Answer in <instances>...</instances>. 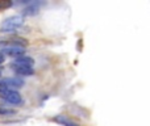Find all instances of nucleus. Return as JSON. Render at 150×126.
Segmentation results:
<instances>
[{
    "mask_svg": "<svg viewBox=\"0 0 150 126\" xmlns=\"http://www.w3.org/2000/svg\"><path fill=\"white\" fill-rule=\"evenodd\" d=\"M54 121H55V122H58V124H61L62 126H79V125L76 124V122L71 121V120L69 118V117L63 116V114H59V116L54 117Z\"/></svg>",
    "mask_w": 150,
    "mask_h": 126,
    "instance_id": "obj_7",
    "label": "nucleus"
},
{
    "mask_svg": "<svg viewBox=\"0 0 150 126\" xmlns=\"http://www.w3.org/2000/svg\"><path fill=\"white\" fill-rule=\"evenodd\" d=\"M8 44V41H0V47H4Z\"/></svg>",
    "mask_w": 150,
    "mask_h": 126,
    "instance_id": "obj_12",
    "label": "nucleus"
},
{
    "mask_svg": "<svg viewBox=\"0 0 150 126\" xmlns=\"http://www.w3.org/2000/svg\"><path fill=\"white\" fill-rule=\"evenodd\" d=\"M16 71V74L20 75V76H30L34 74L33 68H28V67H15L13 68Z\"/></svg>",
    "mask_w": 150,
    "mask_h": 126,
    "instance_id": "obj_8",
    "label": "nucleus"
},
{
    "mask_svg": "<svg viewBox=\"0 0 150 126\" xmlns=\"http://www.w3.org/2000/svg\"><path fill=\"white\" fill-rule=\"evenodd\" d=\"M42 3H32L29 7H26V8H24V11H23V17L24 16H34V15H37L38 13V7L41 5Z\"/></svg>",
    "mask_w": 150,
    "mask_h": 126,
    "instance_id": "obj_6",
    "label": "nucleus"
},
{
    "mask_svg": "<svg viewBox=\"0 0 150 126\" xmlns=\"http://www.w3.org/2000/svg\"><path fill=\"white\" fill-rule=\"evenodd\" d=\"M17 112L15 109H7V108H0V116H13Z\"/></svg>",
    "mask_w": 150,
    "mask_h": 126,
    "instance_id": "obj_9",
    "label": "nucleus"
},
{
    "mask_svg": "<svg viewBox=\"0 0 150 126\" xmlns=\"http://www.w3.org/2000/svg\"><path fill=\"white\" fill-rule=\"evenodd\" d=\"M0 53H1L4 57H5V55H8V57L18 58V57H23V55L25 54V49H24V47H21V46L12 45V44H9V42H8L4 47H1Z\"/></svg>",
    "mask_w": 150,
    "mask_h": 126,
    "instance_id": "obj_3",
    "label": "nucleus"
},
{
    "mask_svg": "<svg viewBox=\"0 0 150 126\" xmlns=\"http://www.w3.org/2000/svg\"><path fill=\"white\" fill-rule=\"evenodd\" d=\"M11 5H12L11 1H0V11L5 9V8H9Z\"/></svg>",
    "mask_w": 150,
    "mask_h": 126,
    "instance_id": "obj_10",
    "label": "nucleus"
},
{
    "mask_svg": "<svg viewBox=\"0 0 150 126\" xmlns=\"http://www.w3.org/2000/svg\"><path fill=\"white\" fill-rule=\"evenodd\" d=\"M4 61H5V57L1 54V53H0V64H3V63H4Z\"/></svg>",
    "mask_w": 150,
    "mask_h": 126,
    "instance_id": "obj_11",
    "label": "nucleus"
},
{
    "mask_svg": "<svg viewBox=\"0 0 150 126\" xmlns=\"http://www.w3.org/2000/svg\"><path fill=\"white\" fill-rule=\"evenodd\" d=\"M0 82L3 83V85H4L5 88L13 89V91H16V88L24 87V84H25L21 77H7V79H1Z\"/></svg>",
    "mask_w": 150,
    "mask_h": 126,
    "instance_id": "obj_4",
    "label": "nucleus"
},
{
    "mask_svg": "<svg viewBox=\"0 0 150 126\" xmlns=\"http://www.w3.org/2000/svg\"><path fill=\"white\" fill-rule=\"evenodd\" d=\"M0 76H1V70H0Z\"/></svg>",
    "mask_w": 150,
    "mask_h": 126,
    "instance_id": "obj_14",
    "label": "nucleus"
},
{
    "mask_svg": "<svg viewBox=\"0 0 150 126\" xmlns=\"http://www.w3.org/2000/svg\"><path fill=\"white\" fill-rule=\"evenodd\" d=\"M33 64H34L33 58L23 55V57L16 58L15 62L11 64V67H12V68H15V67H28V68H32V66H33Z\"/></svg>",
    "mask_w": 150,
    "mask_h": 126,
    "instance_id": "obj_5",
    "label": "nucleus"
},
{
    "mask_svg": "<svg viewBox=\"0 0 150 126\" xmlns=\"http://www.w3.org/2000/svg\"><path fill=\"white\" fill-rule=\"evenodd\" d=\"M4 88H5V87H4V85H3V83L0 82V89H4ZM7 89H8V88H7Z\"/></svg>",
    "mask_w": 150,
    "mask_h": 126,
    "instance_id": "obj_13",
    "label": "nucleus"
},
{
    "mask_svg": "<svg viewBox=\"0 0 150 126\" xmlns=\"http://www.w3.org/2000/svg\"><path fill=\"white\" fill-rule=\"evenodd\" d=\"M23 25H24L23 16L21 15L12 16V17H8L7 20L3 21L1 26H0V32H1V33H13L16 29H18Z\"/></svg>",
    "mask_w": 150,
    "mask_h": 126,
    "instance_id": "obj_1",
    "label": "nucleus"
},
{
    "mask_svg": "<svg viewBox=\"0 0 150 126\" xmlns=\"http://www.w3.org/2000/svg\"><path fill=\"white\" fill-rule=\"evenodd\" d=\"M0 97H1L7 104H9V105L21 106V104L24 103L23 97H21V95L17 92V91L7 89V88H4V89H0Z\"/></svg>",
    "mask_w": 150,
    "mask_h": 126,
    "instance_id": "obj_2",
    "label": "nucleus"
}]
</instances>
